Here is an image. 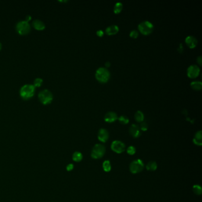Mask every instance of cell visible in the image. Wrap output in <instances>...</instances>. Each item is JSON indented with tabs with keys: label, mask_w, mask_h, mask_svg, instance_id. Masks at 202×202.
<instances>
[{
	"label": "cell",
	"mask_w": 202,
	"mask_h": 202,
	"mask_svg": "<svg viewBox=\"0 0 202 202\" xmlns=\"http://www.w3.org/2000/svg\"><path fill=\"white\" fill-rule=\"evenodd\" d=\"M35 87L33 85L26 84L20 89V94L23 100H28L31 99L35 94Z\"/></svg>",
	"instance_id": "6da1fadb"
},
{
	"label": "cell",
	"mask_w": 202,
	"mask_h": 202,
	"mask_svg": "<svg viewBox=\"0 0 202 202\" xmlns=\"http://www.w3.org/2000/svg\"><path fill=\"white\" fill-rule=\"evenodd\" d=\"M110 78L109 71L104 67H100L96 72V78L98 81L101 83L107 82Z\"/></svg>",
	"instance_id": "7a4b0ae2"
},
{
	"label": "cell",
	"mask_w": 202,
	"mask_h": 202,
	"mask_svg": "<svg viewBox=\"0 0 202 202\" xmlns=\"http://www.w3.org/2000/svg\"><path fill=\"white\" fill-rule=\"evenodd\" d=\"M153 24L149 21H144L138 25L139 31L143 35H148L151 34L154 30Z\"/></svg>",
	"instance_id": "3957f363"
},
{
	"label": "cell",
	"mask_w": 202,
	"mask_h": 202,
	"mask_svg": "<svg viewBox=\"0 0 202 202\" xmlns=\"http://www.w3.org/2000/svg\"><path fill=\"white\" fill-rule=\"evenodd\" d=\"M38 97L40 101L45 105L51 103L53 98L52 93L48 90H44L41 91L39 94Z\"/></svg>",
	"instance_id": "277c9868"
},
{
	"label": "cell",
	"mask_w": 202,
	"mask_h": 202,
	"mask_svg": "<svg viewBox=\"0 0 202 202\" xmlns=\"http://www.w3.org/2000/svg\"><path fill=\"white\" fill-rule=\"evenodd\" d=\"M16 30L20 35H26L30 32V24L26 21H21L17 24Z\"/></svg>",
	"instance_id": "5b68a950"
},
{
	"label": "cell",
	"mask_w": 202,
	"mask_h": 202,
	"mask_svg": "<svg viewBox=\"0 0 202 202\" xmlns=\"http://www.w3.org/2000/svg\"><path fill=\"white\" fill-rule=\"evenodd\" d=\"M106 152V147L101 144H96L91 151V157L94 159L102 158Z\"/></svg>",
	"instance_id": "8992f818"
},
{
	"label": "cell",
	"mask_w": 202,
	"mask_h": 202,
	"mask_svg": "<svg viewBox=\"0 0 202 202\" xmlns=\"http://www.w3.org/2000/svg\"><path fill=\"white\" fill-rule=\"evenodd\" d=\"M144 168L143 161L139 159L133 161L130 165V171L133 174H137L141 172Z\"/></svg>",
	"instance_id": "52a82bcc"
},
{
	"label": "cell",
	"mask_w": 202,
	"mask_h": 202,
	"mask_svg": "<svg viewBox=\"0 0 202 202\" xmlns=\"http://www.w3.org/2000/svg\"><path fill=\"white\" fill-rule=\"evenodd\" d=\"M111 150L118 154H121L125 150V145L120 140H114L111 145Z\"/></svg>",
	"instance_id": "ba28073f"
},
{
	"label": "cell",
	"mask_w": 202,
	"mask_h": 202,
	"mask_svg": "<svg viewBox=\"0 0 202 202\" xmlns=\"http://www.w3.org/2000/svg\"><path fill=\"white\" fill-rule=\"evenodd\" d=\"M200 71L199 67L197 65H190L187 69V76L190 78H195L198 76Z\"/></svg>",
	"instance_id": "9c48e42d"
},
{
	"label": "cell",
	"mask_w": 202,
	"mask_h": 202,
	"mask_svg": "<svg viewBox=\"0 0 202 202\" xmlns=\"http://www.w3.org/2000/svg\"><path fill=\"white\" fill-rule=\"evenodd\" d=\"M118 119L117 114L113 111H109L104 116V120L108 123H112Z\"/></svg>",
	"instance_id": "30bf717a"
},
{
	"label": "cell",
	"mask_w": 202,
	"mask_h": 202,
	"mask_svg": "<svg viewBox=\"0 0 202 202\" xmlns=\"http://www.w3.org/2000/svg\"><path fill=\"white\" fill-rule=\"evenodd\" d=\"M108 132L105 129H100L98 133V139L100 141L102 142H106L108 139Z\"/></svg>",
	"instance_id": "8fae6325"
},
{
	"label": "cell",
	"mask_w": 202,
	"mask_h": 202,
	"mask_svg": "<svg viewBox=\"0 0 202 202\" xmlns=\"http://www.w3.org/2000/svg\"><path fill=\"white\" fill-rule=\"evenodd\" d=\"M185 42L186 45L191 49L194 48L197 45V40L193 36H187L185 39Z\"/></svg>",
	"instance_id": "7c38bea8"
},
{
	"label": "cell",
	"mask_w": 202,
	"mask_h": 202,
	"mask_svg": "<svg viewBox=\"0 0 202 202\" xmlns=\"http://www.w3.org/2000/svg\"><path fill=\"white\" fill-rule=\"evenodd\" d=\"M129 133L133 138H138L140 135V130L139 127L135 124H133L129 128Z\"/></svg>",
	"instance_id": "4fadbf2b"
},
{
	"label": "cell",
	"mask_w": 202,
	"mask_h": 202,
	"mask_svg": "<svg viewBox=\"0 0 202 202\" xmlns=\"http://www.w3.org/2000/svg\"><path fill=\"white\" fill-rule=\"evenodd\" d=\"M119 30V27L117 25H111L106 28V33L107 35H114L118 33Z\"/></svg>",
	"instance_id": "5bb4252c"
},
{
	"label": "cell",
	"mask_w": 202,
	"mask_h": 202,
	"mask_svg": "<svg viewBox=\"0 0 202 202\" xmlns=\"http://www.w3.org/2000/svg\"><path fill=\"white\" fill-rule=\"evenodd\" d=\"M32 25L33 27L37 30H43L45 28V23L39 20H35L33 21Z\"/></svg>",
	"instance_id": "9a60e30c"
},
{
	"label": "cell",
	"mask_w": 202,
	"mask_h": 202,
	"mask_svg": "<svg viewBox=\"0 0 202 202\" xmlns=\"http://www.w3.org/2000/svg\"><path fill=\"white\" fill-rule=\"evenodd\" d=\"M193 142L196 145L201 146L202 145V132L201 130L198 131L193 138Z\"/></svg>",
	"instance_id": "2e32d148"
},
{
	"label": "cell",
	"mask_w": 202,
	"mask_h": 202,
	"mask_svg": "<svg viewBox=\"0 0 202 202\" xmlns=\"http://www.w3.org/2000/svg\"><path fill=\"white\" fill-rule=\"evenodd\" d=\"M190 86L193 90L196 91H198V90H200L202 88V84L200 81H195L191 82Z\"/></svg>",
	"instance_id": "e0dca14e"
},
{
	"label": "cell",
	"mask_w": 202,
	"mask_h": 202,
	"mask_svg": "<svg viewBox=\"0 0 202 202\" xmlns=\"http://www.w3.org/2000/svg\"><path fill=\"white\" fill-rule=\"evenodd\" d=\"M135 119L137 122H142L144 120V114L141 111H138L135 114Z\"/></svg>",
	"instance_id": "ac0fdd59"
},
{
	"label": "cell",
	"mask_w": 202,
	"mask_h": 202,
	"mask_svg": "<svg viewBox=\"0 0 202 202\" xmlns=\"http://www.w3.org/2000/svg\"><path fill=\"white\" fill-rule=\"evenodd\" d=\"M146 168L149 171H155L157 168V164L155 161H150L147 164Z\"/></svg>",
	"instance_id": "d6986e66"
},
{
	"label": "cell",
	"mask_w": 202,
	"mask_h": 202,
	"mask_svg": "<svg viewBox=\"0 0 202 202\" xmlns=\"http://www.w3.org/2000/svg\"><path fill=\"white\" fill-rule=\"evenodd\" d=\"M122 9H123V4L122 3L119 2V3H116V4L114 5L113 11L115 14H119L122 11Z\"/></svg>",
	"instance_id": "ffe728a7"
},
{
	"label": "cell",
	"mask_w": 202,
	"mask_h": 202,
	"mask_svg": "<svg viewBox=\"0 0 202 202\" xmlns=\"http://www.w3.org/2000/svg\"><path fill=\"white\" fill-rule=\"evenodd\" d=\"M83 156L79 152H75L72 155V159L75 162H79L82 159Z\"/></svg>",
	"instance_id": "44dd1931"
},
{
	"label": "cell",
	"mask_w": 202,
	"mask_h": 202,
	"mask_svg": "<svg viewBox=\"0 0 202 202\" xmlns=\"http://www.w3.org/2000/svg\"><path fill=\"white\" fill-rule=\"evenodd\" d=\"M103 169H104V171L109 172L111 170V168L110 162L109 161H108V160L105 161L103 162Z\"/></svg>",
	"instance_id": "7402d4cb"
},
{
	"label": "cell",
	"mask_w": 202,
	"mask_h": 202,
	"mask_svg": "<svg viewBox=\"0 0 202 202\" xmlns=\"http://www.w3.org/2000/svg\"><path fill=\"white\" fill-rule=\"evenodd\" d=\"M119 121L120 123L123 124V125H126L128 124L129 122V118L126 116H124V115H122V116H120L119 118Z\"/></svg>",
	"instance_id": "603a6c76"
},
{
	"label": "cell",
	"mask_w": 202,
	"mask_h": 202,
	"mask_svg": "<svg viewBox=\"0 0 202 202\" xmlns=\"http://www.w3.org/2000/svg\"><path fill=\"white\" fill-rule=\"evenodd\" d=\"M193 192L197 195H200L202 193V189L199 185H194L193 187Z\"/></svg>",
	"instance_id": "cb8c5ba5"
},
{
	"label": "cell",
	"mask_w": 202,
	"mask_h": 202,
	"mask_svg": "<svg viewBox=\"0 0 202 202\" xmlns=\"http://www.w3.org/2000/svg\"><path fill=\"white\" fill-rule=\"evenodd\" d=\"M43 84V79L42 78H38L36 79H35V80L34 81V86L36 87H40V86L42 85Z\"/></svg>",
	"instance_id": "d4e9b609"
},
{
	"label": "cell",
	"mask_w": 202,
	"mask_h": 202,
	"mask_svg": "<svg viewBox=\"0 0 202 202\" xmlns=\"http://www.w3.org/2000/svg\"><path fill=\"white\" fill-rule=\"evenodd\" d=\"M127 152L129 155H134L136 152V148L133 146H130L127 149Z\"/></svg>",
	"instance_id": "484cf974"
},
{
	"label": "cell",
	"mask_w": 202,
	"mask_h": 202,
	"mask_svg": "<svg viewBox=\"0 0 202 202\" xmlns=\"http://www.w3.org/2000/svg\"><path fill=\"white\" fill-rule=\"evenodd\" d=\"M130 37H131L132 38H133V39H136L138 36H139V33L137 30H133L132 31L130 32V35H129Z\"/></svg>",
	"instance_id": "4316f807"
},
{
	"label": "cell",
	"mask_w": 202,
	"mask_h": 202,
	"mask_svg": "<svg viewBox=\"0 0 202 202\" xmlns=\"http://www.w3.org/2000/svg\"><path fill=\"white\" fill-rule=\"evenodd\" d=\"M140 129L142 131H147L148 130V126L147 123H145V122H142L141 124H140Z\"/></svg>",
	"instance_id": "83f0119b"
},
{
	"label": "cell",
	"mask_w": 202,
	"mask_h": 202,
	"mask_svg": "<svg viewBox=\"0 0 202 202\" xmlns=\"http://www.w3.org/2000/svg\"><path fill=\"white\" fill-rule=\"evenodd\" d=\"M74 168V165L72 164H69L67 165V170L68 171H72Z\"/></svg>",
	"instance_id": "f1b7e54d"
},
{
	"label": "cell",
	"mask_w": 202,
	"mask_h": 202,
	"mask_svg": "<svg viewBox=\"0 0 202 202\" xmlns=\"http://www.w3.org/2000/svg\"><path fill=\"white\" fill-rule=\"evenodd\" d=\"M97 35L99 37H102L104 35V32L101 30H99L97 31Z\"/></svg>",
	"instance_id": "f546056e"
},
{
	"label": "cell",
	"mask_w": 202,
	"mask_h": 202,
	"mask_svg": "<svg viewBox=\"0 0 202 202\" xmlns=\"http://www.w3.org/2000/svg\"><path fill=\"white\" fill-rule=\"evenodd\" d=\"M197 61L198 64L200 65H201V61H202V60H201V56H198V57H197Z\"/></svg>",
	"instance_id": "4dcf8cb0"
},
{
	"label": "cell",
	"mask_w": 202,
	"mask_h": 202,
	"mask_svg": "<svg viewBox=\"0 0 202 202\" xmlns=\"http://www.w3.org/2000/svg\"><path fill=\"white\" fill-rule=\"evenodd\" d=\"M26 21L28 22V21L31 20L32 17H31V16H27V17H26Z\"/></svg>",
	"instance_id": "1f68e13d"
},
{
	"label": "cell",
	"mask_w": 202,
	"mask_h": 202,
	"mask_svg": "<svg viewBox=\"0 0 202 202\" xmlns=\"http://www.w3.org/2000/svg\"><path fill=\"white\" fill-rule=\"evenodd\" d=\"M105 66L107 68V67H110V62H106V63L105 64Z\"/></svg>",
	"instance_id": "d6a6232c"
},
{
	"label": "cell",
	"mask_w": 202,
	"mask_h": 202,
	"mask_svg": "<svg viewBox=\"0 0 202 202\" xmlns=\"http://www.w3.org/2000/svg\"><path fill=\"white\" fill-rule=\"evenodd\" d=\"M1 48H2V45H1V43H0V50H1Z\"/></svg>",
	"instance_id": "836d02e7"
}]
</instances>
